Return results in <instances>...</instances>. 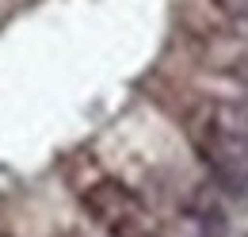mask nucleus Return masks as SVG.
Listing matches in <instances>:
<instances>
[{"instance_id":"obj_1","label":"nucleus","mask_w":248,"mask_h":237,"mask_svg":"<svg viewBox=\"0 0 248 237\" xmlns=\"http://www.w3.org/2000/svg\"><path fill=\"white\" fill-rule=\"evenodd\" d=\"M80 207L88 210V218H95L107 237H156V218L145 207V199L126 187L123 180L99 176L92 184L80 187Z\"/></svg>"},{"instance_id":"obj_2","label":"nucleus","mask_w":248,"mask_h":237,"mask_svg":"<svg viewBox=\"0 0 248 237\" xmlns=\"http://www.w3.org/2000/svg\"><path fill=\"white\" fill-rule=\"evenodd\" d=\"M229 27L241 31V34H248V19H229Z\"/></svg>"},{"instance_id":"obj_3","label":"nucleus","mask_w":248,"mask_h":237,"mask_svg":"<svg viewBox=\"0 0 248 237\" xmlns=\"http://www.w3.org/2000/svg\"><path fill=\"white\" fill-rule=\"evenodd\" d=\"M58 237H84V234H77V230H62Z\"/></svg>"}]
</instances>
